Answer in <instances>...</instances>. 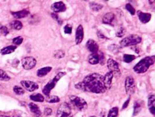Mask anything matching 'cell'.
Instances as JSON below:
<instances>
[{
	"label": "cell",
	"mask_w": 155,
	"mask_h": 117,
	"mask_svg": "<svg viewBox=\"0 0 155 117\" xmlns=\"http://www.w3.org/2000/svg\"><path fill=\"white\" fill-rule=\"evenodd\" d=\"M75 87L78 90L92 93H104L107 90L103 83V76L97 73L87 75Z\"/></svg>",
	"instance_id": "obj_1"
},
{
	"label": "cell",
	"mask_w": 155,
	"mask_h": 117,
	"mask_svg": "<svg viewBox=\"0 0 155 117\" xmlns=\"http://www.w3.org/2000/svg\"><path fill=\"white\" fill-rule=\"evenodd\" d=\"M155 63V56L145 57L140 60L133 68L134 71L137 74L145 73L147 71L150 66Z\"/></svg>",
	"instance_id": "obj_2"
},
{
	"label": "cell",
	"mask_w": 155,
	"mask_h": 117,
	"mask_svg": "<svg viewBox=\"0 0 155 117\" xmlns=\"http://www.w3.org/2000/svg\"><path fill=\"white\" fill-rule=\"evenodd\" d=\"M66 74L65 72H63V71H61L59 72L54 78H53L52 80H51L46 86L44 87L43 89V93L46 95L47 96L50 95V91L54 88L55 87V85L57 84V82L62 78V77H64L65 75Z\"/></svg>",
	"instance_id": "obj_3"
},
{
	"label": "cell",
	"mask_w": 155,
	"mask_h": 117,
	"mask_svg": "<svg viewBox=\"0 0 155 117\" xmlns=\"http://www.w3.org/2000/svg\"><path fill=\"white\" fill-rule=\"evenodd\" d=\"M142 41V38L138 35L134 34L124 38L120 42V46L123 47L134 46L139 44Z\"/></svg>",
	"instance_id": "obj_4"
},
{
	"label": "cell",
	"mask_w": 155,
	"mask_h": 117,
	"mask_svg": "<svg viewBox=\"0 0 155 117\" xmlns=\"http://www.w3.org/2000/svg\"><path fill=\"white\" fill-rule=\"evenodd\" d=\"M70 100L73 105L79 111H84L87 108V102L81 97L76 95H70Z\"/></svg>",
	"instance_id": "obj_5"
},
{
	"label": "cell",
	"mask_w": 155,
	"mask_h": 117,
	"mask_svg": "<svg viewBox=\"0 0 155 117\" xmlns=\"http://www.w3.org/2000/svg\"><path fill=\"white\" fill-rule=\"evenodd\" d=\"M72 115L70 105L67 102L62 103L57 109V117H68Z\"/></svg>",
	"instance_id": "obj_6"
},
{
	"label": "cell",
	"mask_w": 155,
	"mask_h": 117,
	"mask_svg": "<svg viewBox=\"0 0 155 117\" xmlns=\"http://www.w3.org/2000/svg\"><path fill=\"white\" fill-rule=\"evenodd\" d=\"M125 88L126 93L128 95H131L135 93V84L134 79L131 76H128L125 81Z\"/></svg>",
	"instance_id": "obj_7"
},
{
	"label": "cell",
	"mask_w": 155,
	"mask_h": 117,
	"mask_svg": "<svg viewBox=\"0 0 155 117\" xmlns=\"http://www.w3.org/2000/svg\"><path fill=\"white\" fill-rule=\"evenodd\" d=\"M107 67H108L109 70H110V71L112 72L113 75L117 76H120L121 71L120 69L119 64L116 61H115L113 59L110 58L107 60Z\"/></svg>",
	"instance_id": "obj_8"
},
{
	"label": "cell",
	"mask_w": 155,
	"mask_h": 117,
	"mask_svg": "<svg viewBox=\"0 0 155 117\" xmlns=\"http://www.w3.org/2000/svg\"><path fill=\"white\" fill-rule=\"evenodd\" d=\"M36 60L33 57H26L22 60V64L26 70H31L36 65Z\"/></svg>",
	"instance_id": "obj_9"
},
{
	"label": "cell",
	"mask_w": 155,
	"mask_h": 117,
	"mask_svg": "<svg viewBox=\"0 0 155 117\" xmlns=\"http://www.w3.org/2000/svg\"><path fill=\"white\" fill-rule=\"evenodd\" d=\"M21 83L22 86H23L26 90H28V91H30V92L34 91L39 88L38 84L36 83L33 82L32 81L22 80L21 81Z\"/></svg>",
	"instance_id": "obj_10"
},
{
	"label": "cell",
	"mask_w": 155,
	"mask_h": 117,
	"mask_svg": "<svg viewBox=\"0 0 155 117\" xmlns=\"http://www.w3.org/2000/svg\"><path fill=\"white\" fill-rule=\"evenodd\" d=\"M51 9L55 13H59L65 11L67 7L62 1H58L53 3L51 5Z\"/></svg>",
	"instance_id": "obj_11"
},
{
	"label": "cell",
	"mask_w": 155,
	"mask_h": 117,
	"mask_svg": "<svg viewBox=\"0 0 155 117\" xmlns=\"http://www.w3.org/2000/svg\"><path fill=\"white\" fill-rule=\"evenodd\" d=\"M86 47L87 49L92 53H97L99 51V45L97 43L92 39H89L86 43Z\"/></svg>",
	"instance_id": "obj_12"
},
{
	"label": "cell",
	"mask_w": 155,
	"mask_h": 117,
	"mask_svg": "<svg viewBox=\"0 0 155 117\" xmlns=\"http://www.w3.org/2000/svg\"><path fill=\"white\" fill-rule=\"evenodd\" d=\"M84 36V28L82 25H79L75 31V43L76 45H79L82 43Z\"/></svg>",
	"instance_id": "obj_13"
},
{
	"label": "cell",
	"mask_w": 155,
	"mask_h": 117,
	"mask_svg": "<svg viewBox=\"0 0 155 117\" xmlns=\"http://www.w3.org/2000/svg\"><path fill=\"white\" fill-rule=\"evenodd\" d=\"M113 76H114V75H113V73L111 71L107 72L105 74V76H103V83H104V84L105 86L106 90H109L111 88Z\"/></svg>",
	"instance_id": "obj_14"
},
{
	"label": "cell",
	"mask_w": 155,
	"mask_h": 117,
	"mask_svg": "<svg viewBox=\"0 0 155 117\" xmlns=\"http://www.w3.org/2000/svg\"><path fill=\"white\" fill-rule=\"evenodd\" d=\"M137 15L140 21L143 23H147L151 19L152 15L149 13H145L141 11H138Z\"/></svg>",
	"instance_id": "obj_15"
},
{
	"label": "cell",
	"mask_w": 155,
	"mask_h": 117,
	"mask_svg": "<svg viewBox=\"0 0 155 117\" xmlns=\"http://www.w3.org/2000/svg\"><path fill=\"white\" fill-rule=\"evenodd\" d=\"M148 108L150 113L155 115V97L154 94L150 95L148 97Z\"/></svg>",
	"instance_id": "obj_16"
},
{
	"label": "cell",
	"mask_w": 155,
	"mask_h": 117,
	"mask_svg": "<svg viewBox=\"0 0 155 117\" xmlns=\"http://www.w3.org/2000/svg\"><path fill=\"white\" fill-rule=\"evenodd\" d=\"M115 18V15L113 12H108L103 18V23L111 25Z\"/></svg>",
	"instance_id": "obj_17"
},
{
	"label": "cell",
	"mask_w": 155,
	"mask_h": 117,
	"mask_svg": "<svg viewBox=\"0 0 155 117\" xmlns=\"http://www.w3.org/2000/svg\"><path fill=\"white\" fill-rule=\"evenodd\" d=\"M29 108H30V110L31 112L33 113L36 117H39L41 116V111L39 108V107L36 104H34L33 102H31L29 104Z\"/></svg>",
	"instance_id": "obj_18"
},
{
	"label": "cell",
	"mask_w": 155,
	"mask_h": 117,
	"mask_svg": "<svg viewBox=\"0 0 155 117\" xmlns=\"http://www.w3.org/2000/svg\"><path fill=\"white\" fill-rule=\"evenodd\" d=\"M88 62L90 64L94 65L99 63V56L97 53H92L89 55L87 57Z\"/></svg>",
	"instance_id": "obj_19"
},
{
	"label": "cell",
	"mask_w": 155,
	"mask_h": 117,
	"mask_svg": "<svg viewBox=\"0 0 155 117\" xmlns=\"http://www.w3.org/2000/svg\"><path fill=\"white\" fill-rule=\"evenodd\" d=\"M51 70H52L51 67L48 66V67H43V68L40 69L38 70L37 75H38V76H39V77H44V76H46L48 73H50Z\"/></svg>",
	"instance_id": "obj_20"
},
{
	"label": "cell",
	"mask_w": 155,
	"mask_h": 117,
	"mask_svg": "<svg viewBox=\"0 0 155 117\" xmlns=\"http://www.w3.org/2000/svg\"><path fill=\"white\" fill-rule=\"evenodd\" d=\"M29 11H28L26 9H23V10L20 11H18V12H15L12 13V15L17 19H20V18H23L25 17H26L27 16L29 15Z\"/></svg>",
	"instance_id": "obj_21"
},
{
	"label": "cell",
	"mask_w": 155,
	"mask_h": 117,
	"mask_svg": "<svg viewBox=\"0 0 155 117\" xmlns=\"http://www.w3.org/2000/svg\"><path fill=\"white\" fill-rule=\"evenodd\" d=\"M16 49V46H13V45L6 47L1 49V53L3 55L10 54L11 53H13L15 50Z\"/></svg>",
	"instance_id": "obj_22"
},
{
	"label": "cell",
	"mask_w": 155,
	"mask_h": 117,
	"mask_svg": "<svg viewBox=\"0 0 155 117\" xmlns=\"http://www.w3.org/2000/svg\"><path fill=\"white\" fill-rule=\"evenodd\" d=\"M30 98L32 101L35 102H42L45 101L44 97L43 96V95L40 93L33 94L30 96Z\"/></svg>",
	"instance_id": "obj_23"
},
{
	"label": "cell",
	"mask_w": 155,
	"mask_h": 117,
	"mask_svg": "<svg viewBox=\"0 0 155 117\" xmlns=\"http://www.w3.org/2000/svg\"><path fill=\"white\" fill-rule=\"evenodd\" d=\"M11 27L15 30H20L22 28V23L19 21H14L10 23Z\"/></svg>",
	"instance_id": "obj_24"
},
{
	"label": "cell",
	"mask_w": 155,
	"mask_h": 117,
	"mask_svg": "<svg viewBox=\"0 0 155 117\" xmlns=\"http://www.w3.org/2000/svg\"><path fill=\"white\" fill-rule=\"evenodd\" d=\"M89 6H90V8L93 10V11H96V12H97L99 11H100L101 9L103 8V5L99 4H97V3H96L94 2H92L89 4Z\"/></svg>",
	"instance_id": "obj_25"
},
{
	"label": "cell",
	"mask_w": 155,
	"mask_h": 117,
	"mask_svg": "<svg viewBox=\"0 0 155 117\" xmlns=\"http://www.w3.org/2000/svg\"><path fill=\"white\" fill-rule=\"evenodd\" d=\"M136 59V56L135 55H128L124 54L123 55V61L127 63H130Z\"/></svg>",
	"instance_id": "obj_26"
},
{
	"label": "cell",
	"mask_w": 155,
	"mask_h": 117,
	"mask_svg": "<svg viewBox=\"0 0 155 117\" xmlns=\"http://www.w3.org/2000/svg\"><path fill=\"white\" fill-rule=\"evenodd\" d=\"M46 101L50 103H56L60 102V99L57 95H48L47 96Z\"/></svg>",
	"instance_id": "obj_27"
},
{
	"label": "cell",
	"mask_w": 155,
	"mask_h": 117,
	"mask_svg": "<svg viewBox=\"0 0 155 117\" xmlns=\"http://www.w3.org/2000/svg\"><path fill=\"white\" fill-rule=\"evenodd\" d=\"M142 108L141 104L139 102H135L134 103V116L137 115L140 112V109Z\"/></svg>",
	"instance_id": "obj_28"
},
{
	"label": "cell",
	"mask_w": 155,
	"mask_h": 117,
	"mask_svg": "<svg viewBox=\"0 0 155 117\" xmlns=\"http://www.w3.org/2000/svg\"><path fill=\"white\" fill-rule=\"evenodd\" d=\"M65 56V52L62 50H55L54 53V57L55 59H62Z\"/></svg>",
	"instance_id": "obj_29"
},
{
	"label": "cell",
	"mask_w": 155,
	"mask_h": 117,
	"mask_svg": "<svg viewBox=\"0 0 155 117\" xmlns=\"http://www.w3.org/2000/svg\"><path fill=\"white\" fill-rule=\"evenodd\" d=\"M118 114V109L117 107H113L109 111L107 117H117Z\"/></svg>",
	"instance_id": "obj_30"
},
{
	"label": "cell",
	"mask_w": 155,
	"mask_h": 117,
	"mask_svg": "<svg viewBox=\"0 0 155 117\" xmlns=\"http://www.w3.org/2000/svg\"><path fill=\"white\" fill-rule=\"evenodd\" d=\"M10 77L8 76V74L4 70L0 69V80L2 81H8Z\"/></svg>",
	"instance_id": "obj_31"
},
{
	"label": "cell",
	"mask_w": 155,
	"mask_h": 117,
	"mask_svg": "<svg viewBox=\"0 0 155 117\" xmlns=\"http://www.w3.org/2000/svg\"><path fill=\"white\" fill-rule=\"evenodd\" d=\"M126 32V31L125 29V28L123 27H120L116 32V36L117 37H119V38H121L124 36Z\"/></svg>",
	"instance_id": "obj_32"
},
{
	"label": "cell",
	"mask_w": 155,
	"mask_h": 117,
	"mask_svg": "<svg viewBox=\"0 0 155 117\" xmlns=\"http://www.w3.org/2000/svg\"><path fill=\"white\" fill-rule=\"evenodd\" d=\"M14 91L18 95H23L25 93V91L22 87L16 86L14 87Z\"/></svg>",
	"instance_id": "obj_33"
},
{
	"label": "cell",
	"mask_w": 155,
	"mask_h": 117,
	"mask_svg": "<svg viewBox=\"0 0 155 117\" xmlns=\"http://www.w3.org/2000/svg\"><path fill=\"white\" fill-rule=\"evenodd\" d=\"M125 8L132 15H135V9L130 4H127L126 5H125Z\"/></svg>",
	"instance_id": "obj_34"
},
{
	"label": "cell",
	"mask_w": 155,
	"mask_h": 117,
	"mask_svg": "<svg viewBox=\"0 0 155 117\" xmlns=\"http://www.w3.org/2000/svg\"><path fill=\"white\" fill-rule=\"evenodd\" d=\"M72 26L70 25H66L64 27V31L65 34H71L72 33Z\"/></svg>",
	"instance_id": "obj_35"
},
{
	"label": "cell",
	"mask_w": 155,
	"mask_h": 117,
	"mask_svg": "<svg viewBox=\"0 0 155 117\" xmlns=\"http://www.w3.org/2000/svg\"><path fill=\"white\" fill-rule=\"evenodd\" d=\"M23 42V38L21 36H18L13 39V43L17 45H21Z\"/></svg>",
	"instance_id": "obj_36"
},
{
	"label": "cell",
	"mask_w": 155,
	"mask_h": 117,
	"mask_svg": "<svg viewBox=\"0 0 155 117\" xmlns=\"http://www.w3.org/2000/svg\"><path fill=\"white\" fill-rule=\"evenodd\" d=\"M98 54L99 56V63L101 65H103L105 63V56L103 54V53H102L101 52H100Z\"/></svg>",
	"instance_id": "obj_37"
},
{
	"label": "cell",
	"mask_w": 155,
	"mask_h": 117,
	"mask_svg": "<svg viewBox=\"0 0 155 117\" xmlns=\"http://www.w3.org/2000/svg\"><path fill=\"white\" fill-rule=\"evenodd\" d=\"M109 50L114 53H116L119 50V47L116 45H112L109 46Z\"/></svg>",
	"instance_id": "obj_38"
},
{
	"label": "cell",
	"mask_w": 155,
	"mask_h": 117,
	"mask_svg": "<svg viewBox=\"0 0 155 117\" xmlns=\"http://www.w3.org/2000/svg\"><path fill=\"white\" fill-rule=\"evenodd\" d=\"M51 16H52L53 18L58 23H60V24H61V23H62L61 20L60 19L59 16H58V15L57 14L53 13V14H51Z\"/></svg>",
	"instance_id": "obj_39"
},
{
	"label": "cell",
	"mask_w": 155,
	"mask_h": 117,
	"mask_svg": "<svg viewBox=\"0 0 155 117\" xmlns=\"http://www.w3.org/2000/svg\"><path fill=\"white\" fill-rule=\"evenodd\" d=\"M52 113V109L49 108H46L45 109V114L46 115H50Z\"/></svg>",
	"instance_id": "obj_40"
},
{
	"label": "cell",
	"mask_w": 155,
	"mask_h": 117,
	"mask_svg": "<svg viewBox=\"0 0 155 117\" xmlns=\"http://www.w3.org/2000/svg\"><path fill=\"white\" fill-rule=\"evenodd\" d=\"M1 31L2 32V33H4L5 35H7L8 33V32H9L8 29H7L6 27H5V26H2V27L1 28Z\"/></svg>",
	"instance_id": "obj_41"
},
{
	"label": "cell",
	"mask_w": 155,
	"mask_h": 117,
	"mask_svg": "<svg viewBox=\"0 0 155 117\" xmlns=\"http://www.w3.org/2000/svg\"><path fill=\"white\" fill-rule=\"evenodd\" d=\"M130 97H129V98L123 104V107H122V109H125V108H126L128 107V104L130 103Z\"/></svg>",
	"instance_id": "obj_42"
},
{
	"label": "cell",
	"mask_w": 155,
	"mask_h": 117,
	"mask_svg": "<svg viewBox=\"0 0 155 117\" xmlns=\"http://www.w3.org/2000/svg\"><path fill=\"white\" fill-rule=\"evenodd\" d=\"M97 36H98L100 39H105V38H106V36H105L101 33V32L100 31H97Z\"/></svg>",
	"instance_id": "obj_43"
},
{
	"label": "cell",
	"mask_w": 155,
	"mask_h": 117,
	"mask_svg": "<svg viewBox=\"0 0 155 117\" xmlns=\"http://www.w3.org/2000/svg\"><path fill=\"white\" fill-rule=\"evenodd\" d=\"M0 117H9L7 116H5V115H0Z\"/></svg>",
	"instance_id": "obj_44"
},
{
	"label": "cell",
	"mask_w": 155,
	"mask_h": 117,
	"mask_svg": "<svg viewBox=\"0 0 155 117\" xmlns=\"http://www.w3.org/2000/svg\"><path fill=\"white\" fill-rule=\"evenodd\" d=\"M72 117V115H71V116H69V117Z\"/></svg>",
	"instance_id": "obj_45"
},
{
	"label": "cell",
	"mask_w": 155,
	"mask_h": 117,
	"mask_svg": "<svg viewBox=\"0 0 155 117\" xmlns=\"http://www.w3.org/2000/svg\"><path fill=\"white\" fill-rule=\"evenodd\" d=\"M94 117V116H92V117Z\"/></svg>",
	"instance_id": "obj_46"
},
{
	"label": "cell",
	"mask_w": 155,
	"mask_h": 117,
	"mask_svg": "<svg viewBox=\"0 0 155 117\" xmlns=\"http://www.w3.org/2000/svg\"><path fill=\"white\" fill-rule=\"evenodd\" d=\"M1 87V86H0V87Z\"/></svg>",
	"instance_id": "obj_47"
},
{
	"label": "cell",
	"mask_w": 155,
	"mask_h": 117,
	"mask_svg": "<svg viewBox=\"0 0 155 117\" xmlns=\"http://www.w3.org/2000/svg\"></svg>",
	"instance_id": "obj_48"
}]
</instances>
